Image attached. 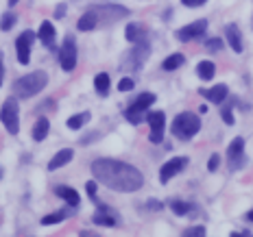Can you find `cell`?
<instances>
[{
	"label": "cell",
	"mask_w": 253,
	"mask_h": 237,
	"mask_svg": "<svg viewBox=\"0 0 253 237\" xmlns=\"http://www.w3.org/2000/svg\"><path fill=\"white\" fill-rule=\"evenodd\" d=\"M118 215H116L114 211H109L107 207H101V211L94 213V224H101V226H116V222H118Z\"/></svg>",
	"instance_id": "17"
},
{
	"label": "cell",
	"mask_w": 253,
	"mask_h": 237,
	"mask_svg": "<svg viewBox=\"0 0 253 237\" xmlns=\"http://www.w3.org/2000/svg\"><path fill=\"white\" fill-rule=\"evenodd\" d=\"M94 89H96L101 96H107V94H109V74L98 72V74L94 76Z\"/></svg>",
	"instance_id": "22"
},
{
	"label": "cell",
	"mask_w": 253,
	"mask_h": 237,
	"mask_svg": "<svg viewBox=\"0 0 253 237\" xmlns=\"http://www.w3.org/2000/svg\"><path fill=\"white\" fill-rule=\"evenodd\" d=\"M205 31H208V22L205 20H197V22L183 26V29L177 31V39L181 41H192V39H199L205 35Z\"/></svg>",
	"instance_id": "10"
},
{
	"label": "cell",
	"mask_w": 253,
	"mask_h": 237,
	"mask_svg": "<svg viewBox=\"0 0 253 237\" xmlns=\"http://www.w3.org/2000/svg\"><path fill=\"white\" fill-rule=\"evenodd\" d=\"M15 2H18V0H9V7H13V4H15Z\"/></svg>",
	"instance_id": "40"
},
{
	"label": "cell",
	"mask_w": 253,
	"mask_h": 237,
	"mask_svg": "<svg viewBox=\"0 0 253 237\" xmlns=\"http://www.w3.org/2000/svg\"><path fill=\"white\" fill-rule=\"evenodd\" d=\"M227 163L231 170H238L245 163V139L242 137H236L234 141L229 144L227 148Z\"/></svg>",
	"instance_id": "8"
},
{
	"label": "cell",
	"mask_w": 253,
	"mask_h": 237,
	"mask_svg": "<svg viewBox=\"0 0 253 237\" xmlns=\"http://www.w3.org/2000/svg\"><path fill=\"white\" fill-rule=\"evenodd\" d=\"M186 7H201V4H205L208 0H181Z\"/></svg>",
	"instance_id": "35"
},
{
	"label": "cell",
	"mask_w": 253,
	"mask_h": 237,
	"mask_svg": "<svg viewBox=\"0 0 253 237\" xmlns=\"http://www.w3.org/2000/svg\"><path fill=\"white\" fill-rule=\"evenodd\" d=\"M197 74H199V78H203V81H210V78H214V74H216V66L212 61H201L197 66Z\"/></svg>",
	"instance_id": "21"
},
{
	"label": "cell",
	"mask_w": 253,
	"mask_h": 237,
	"mask_svg": "<svg viewBox=\"0 0 253 237\" xmlns=\"http://www.w3.org/2000/svg\"><path fill=\"white\" fill-rule=\"evenodd\" d=\"M153 102H155V94H151V92L140 94L138 100H135V104H138V107H142V109H149Z\"/></svg>",
	"instance_id": "27"
},
{
	"label": "cell",
	"mask_w": 253,
	"mask_h": 237,
	"mask_svg": "<svg viewBox=\"0 0 253 237\" xmlns=\"http://www.w3.org/2000/svg\"><path fill=\"white\" fill-rule=\"evenodd\" d=\"M146 120H149V124H151L149 139L153 141V144H160V141L164 139V126H166V115H164V111H153V113L146 115Z\"/></svg>",
	"instance_id": "7"
},
{
	"label": "cell",
	"mask_w": 253,
	"mask_h": 237,
	"mask_svg": "<svg viewBox=\"0 0 253 237\" xmlns=\"http://www.w3.org/2000/svg\"><path fill=\"white\" fill-rule=\"evenodd\" d=\"M55 194H57L59 198L66 200V203L70 204V207H77L79 200H81L79 192H77V189H72V187H63V185H61V187H57V189H55Z\"/></svg>",
	"instance_id": "18"
},
{
	"label": "cell",
	"mask_w": 253,
	"mask_h": 237,
	"mask_svg": "<svg viewBox=\"0 0 253 237\" xmlns=\"http://www.w3.org/2000/svg\"><path fill=\"white\" fill-rule=\"evenodd\" d=\"M201 94H203V96L210 100V102H214V104H220V102H223L225 98L229 96V89H227V85H223V83H220V85H214L212 89H208V92H205V89H203Z\"/></svg>",
	"instance_id": "14"
},
{
	"label": "cell",
	"mask_w": 253,
	"mask_h": 237,
	"mask_svg": "<svg viewBox=\"0 0 253 237\" xmlns=\"http://www.w3.org/2000/svg\"><path fill=\"white\" fill-rule=\"evenodd\" d=\"M220 115H223L225 124H234V115H231V109H229V107H225L223 111H220Z\"/></svg>",
	"instance_id": "33"
},
{
	"label": "cell",
	"mask_w": 253,
	"mask_h": 237,
	"mask_svg": "<svg viewBox=\"0 0 253 237\" xmlns=\"http://www.w3.org/2000/svg\"><path fill=\"white\" fill-rule=\"evenodd\" d=\"M0 178H2V170H0Z\"/></svg>",
	"instance_id": "41"
},
{
	"label": "cell",
	"mask_w": 253,
	"mask_h": 237,
	"mask_svg": "<svg viewBox=\"0 0 253 237\" xmlns=\"http://www.w3.org/2000/svg\"><path fill=\"white\" fill-rule=\"evenodd\" d=\"M133 85H135L133 78H123V81L118 83V89L120 92H129V89H133Z\"/></svg>",
	"instance_id": "31"
},
{
	"label": "cell",
	"mask_w": 253,
	"mask_h": 237,
	"mask_svg": "<svg viewBox=\"0 0 253 237\" xmlns=\"http://www.w3.org/2000/svg\"><path fill=\"white\" fill-rule=\"evenodd\" d=\"M218 163H220V157L218 155H212V157H210V161H208V170L210 172H216V170H218Z\"/></svg>",
	"instance_id": "32"
},
{
	"label": "cell",
	"mask_w": 253,
	"mask_h": 237,
	"mask_svg": "<svg viewBox=\"0 0 253 237\" xmlns=\"http://www.w3.org/2000/svg\"><path fill=\"white\" fill-rule=\"evenodd\" d=\"M247 218H249V220H251V222H253V209H251V211H249V213H247Z\"/></svg>",
	"instance_id": "39"
},
{
	"label": "cell",
	"mask_w": 253,
	"mask_h": 237,
	"mask_svg": "<svg viewBox=\"0 0 253 237\" xmlns=\"http://www.w3.org/2000/svg\"><path fill=\"white\" fill-rule=\"evenodd\" d=\"M183 61H186V57H183L181 52H175V55L166 57L164 63H162V68H164V70H168V72H172V70H177V68H181Z\"/></svg>",
	"instance_id": "23"
},
{
	"label": "cell",
	"mask_w": 253,
	"mask_h": 237,
	"mask_svg": "<svg viewBox=\"0 0 253 237\" xmlns=\"http://www.w3.org/2000/svg\"><path fill=\"white\" fill-rule=\"evenodd\" d=\"M2 72H4L2 70V61H0V85H2Z\"/></svg>",
	"instance_id": "38"
},
{
	"label": "cell",
	"mask_w": 253,
	"mask_h": 237,
	"mask_svg": "<svg viewBox=\"0 0 253 237\" xmlns=\"http://www.w3.org/2000/svg\"><path fill=\"white\" fill-rule=\"evenodd\" d=\"M96 185H98L96 181H89V183H87V194H89L92 198H94V194H96Z\"/></svg>",
	"instance_id": "36"
},
{
	"label": "cell",
	"mask_w": 253,
	"mask_h": 237,
	"mask_svg": "<svg viewBox=\"0 0 253 237\" xmlns=\"http://www.w3.org/2000/svg\"><path fill=\"white\" fill-rule=\"evenodd\" d=\"M63 13H66V7L59 4V7H57V11H55V15H57V18H63Z\"/></svg>",
	"instance_id": "37"
},
{
	"label": "cell",
	"mask_w": 253,
	"mask_h": 237,
	"mask_svg": "<svg viewBox=\"0 0 253 237\" xmlns=\"http://www.w3.org/2000/svg\"><path fill=\"white\" fill-rule=\"evenodd\" d=\"M98 22H101V20H98V13L94 11V9H89L87 13H83L81 18H79L77 29L79 31H92V29H96L98 26Z\"/></svg>",
	"instance_id": "15"
},
{
	"label": "cell",
	"mask_w": 253,
	"mask_h": 237,
	"mask_svg": "<svg viewBox=\"0 0 253 237\" xmlns=\"http://www.w3.org/2000/svg\"><path fill=\"white\" fill-rule=\"evenodd\" d=\"M33 39L35 35L31 33V31H24V33L18 35V39H15V50H18V61L26 66L31 59V46H33Z\"/></svg>",
	"instance_id": "9"
},
{
	"label": "cell",
	"mask_w": 253,
	"mask_h": 237,
	"mask_svg": "<svg viewBox=\"0 0 253 237\" xmlns=\"http://www.w3.org/2000/svg\"><path fill=\"white\" fill-rule=\"evenodd\" d=\"M225 37H227V44L231 46V50L234 52H242V35H240V29L236 24H227V29H225Z\"/></svg>",
	"instance_id": "13"
},
{
	"label": "cell",
	"mask_w": 253,
	"mask_h": 237,
	"mask_svg": "<svg viewBox=\"0 0 253 237\" xmlns=\"http://www.w3.org/2000/svg\"><path fill=\"white\" fill-rule=\"evenodd\" d=\"M0 120H2L4 129L11 135H15L20 131V109H18V100L15 98H7L0 109Z\"/></svg>",
	"instance_id": "4"
},
{
	"label": "cell",
	"mask_w": 253,
	"mask_h": 237,
	"mask_svg": "<svg viewBox=\"0 0 253 237\" xmlns=\"http://www.w3.org/2000/svg\"><path fill=\"white\" fill-rule=\"evenodd\" d=\"M13 24H15V15H13L11 11L4 13V15H2V20H0V29H2V31H9Z\"/></svg>",
	"instance_id": "29"
},
{
	"label": "cell",
	"mask_w": 253,
	"mask_h": 237,
	"mask_svg": "<svg viewBox=\"0 0 253 237\" xmlns=\"http://www.w3.org/2000/svg\"><path fill=\"white\" fill-rule=\"evenodd\" d=\"M92 174L105 187L123 194L138 192L144 185V176L138 168L118 159H96L92 163Z\"/></svg>",
	"instance_id": "1"
},
{
	"label": "cell",
	"mask_w": 253,
	"mask_h": 237,
	"mask_svg": "<svg viewBox=\"0 0 253 237\" xmlns=\"http://www.w3.org/2000/svg\"><path fill=\"white\" fill-rule=\"evenodd\" d=\"M63 218H66V211H57V213H50V215H46V218H42V224L44 226L57 224V222H61Z\"/></svg>",
	"instance_id": "28"
},
{
	"label": "cell",
	"mask_w": 253,
	"mask_h": 237,
	"mask_svg": "<svg viewBox=\"0 0 253 237\" xmlns=\"http://www.w3.org/2000/svg\"><path fill=\"white\" fill-rule=\"evenodd\" d=\"M144 111H146V109L138 107V104H131V107L125 111V118L129 120L131 124H135V126H138V124L142 122V120H144Z\"/></svg>",
	"instance_id": "20"
},
{
	"label": "cell",
	"mask_w": 253,
	"mask_h": 237,
	"mask_svg": "<svg viewBox=\"0 0 253 237\" xmlns=\"http://www.w3.org/2000/svg\"><path fill=\"white\" fill-rule=\"evenodd\" d=\"M183 235H188V237H201L205 235V226H190V229H186V233Z\"/></svg>",
	"instance_id": "30"
},
{
	"label": "cell",
	"mask_w": 253,
	"mask_h": 237,
	"mask_svg": "<svg viewBox=\"0 0 253 237\" xmlns=\"http://www.w3.org/2000/svg\"><path fill=\"white\" fill-rule=\"evenodd\" d=\"M186 166H188V157H175V159L166 161L164 166H162V170H160V181L168 183L172 176H177Z\"/></svg>",
	"instance_id": "11"
},
{
	"label": "cell",
	"mask_w": 253,
	"mask_h": 237,
	"mask_svg": "<svg viewBox=\"0 0 253 237\" xmlns=\"http://www.w3.org/2000/svg\"><path fill=\"white\" fill-rule=\"evenodd\" d=\"M59 63L63 72H72L77 68V44L72 37H68L63 41L61 50H59Z\"/></svg>",
	"instance_id": "6"
},
{
	"label": "cell",
	"mask_w": 253,
	"mask_h": 237,
	"mask_svg": "<svg viewBox=\"0 0 253 237\" xmlns=\"http://www.w3.org/2000/svg\"><path fill=\"white\" fill-rule=\"evenodd\" d=\"M168 204H170V209H172V211H175L177 215H186V213L192 211V204H190V203H183V200H170Z\"/></svg>",
	"instance_id": "26"
},
{
	"label": "cell",
	"mask_w": 253,
	"mask_h": 237,
	"mask_svg": "<svg viewBox=\"0 0 253 237\" xmlns=\"http://www.w3.org/2000/svg\"><path fill=\"white\" fill-rule=\"evenodd\" d=\"M46 83H48V74H46V72H42V70L31 72V74L15 81L13 94L18 98H31V96H35V94H40L42 89L46 87Z\"/></svg>",
	"instance_id": "2"
},
{
	"label": "cell",
	"mask_w": 253,
	"mask_h": 237,
	"mask_svg": "<svg viewBox=\"0 0 253 237\" xmlns=\"http://www.w3.org/2000/svg\"><path fill=\"white\" fill-rule=\"evenodd\" d=\"M201 131V120H199V115L194 113H179L175 120H172V135H175L177 139H192L194 135Z\"/></svg>",
	"instance_id": "3"
},
{
	"label": "cell",
	"mask_w": 253,
	"mask_h": 237,
	"mask_svg": "<svg viewBox=\"0 0 253 237\" xmlns=\"http://www.w3.org/2000/svg\"><path fill=\"white\" fill-rule=\"evenodd\" d=\"M220 48H223V41H220V39H210L208 41V50H220Z\"/></svg>",
	"instance_id": "34"
},
{
	"label": "cell",
	"mask_w": 253,
	"mask_h": 237,
	"mask_svg": "<svg viewBox=\"0 0 253 237\" xmlns=\"http://www.w3.org/2000/svg\"><path fill=\"white\" fill-rule=\"evenodd\" d=\"M149 52H151L149 41H140V44H133L131 52H126V57H125L126 63H123V68H125V70H140L142 63H144L146 57H149Z\"/></svg>",
	"instance_id": "5"
},
{
	"label": "cell",
	"mask_w": 253,
	"mask_h": 237,
	"mask_svg": "<svg viewBox=\"0 0 253 237\" xmlns=\"http://www.w3.org/2000/svg\"><path fill=\"white\" fill-rule=\"evenodd\" d=\"M125 37L129 39L131 44H140V41H149V31H146V26H144V24L133 22V24H129V26H126V31H125Z\"/></svg>",
	"instance_id": "12"
},
{
	"label": "cell",
	"mask_w": 253,
	"mask_h": 237,
	"mask_svg": "<svg viewBox=\"0 0 253 237\" xmlns=\"http://www.w3.org/2000/svg\"><path fill=\"white\" fill-rule=\"evenodd\" d=\"M89 122V113L87 111H83V113H77V115H72L70 120H68V126H70V129H81L83 124H87Z\"/></svg>",
	"instance_id": "25"
},
{
	"label": "cell",
	"mask_w": 253,
	"mask_h": 237,
	"mask_svg": "<svg viewBox=\"0 0 253 237\" xmlns=\"http://www.w3.org/2000/svg\"><path fill=\"white\" fill-rule=\"evenodd\" d=\"M72 157H75V152H72V148H63L59 150L55 157L48 161V170H59L61 166H66V163L72 161Z\"/></svg>",
	"instance_id": "16"
},
{
	"label": "cell",
	"mask_w": 253,
	"mask_h": 237,
	"mask_svg": "<svg viewBox=\"0 0 253 237\" xmlns=\"http://www.w3.org/2000/svg\"><path fill=\"white\" fill-rule=\"evenodd\" d=\"M48 131H50V122H48V118H40L38 122H35V126H33V139H35V141L46 139Z\"/></svg>",
	"instance_id": "19"
},
{
	"label": "cell",
	"mask_w": 253,
	"mask_h": 237,
	"mask_svg": "<svg viewBox=\"0 0 253 237\" xmlns=\"http://www.w3.org/2000/svg\"><path fill=\"white\" fill-rule=\"evenodd\" d=\"M40 39L44 41V44H52V39H55V26L48 20H44L40 26Z\"/></svg>",
	"instance_id": "24"
}]
</instances>
